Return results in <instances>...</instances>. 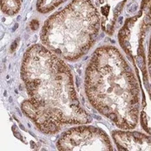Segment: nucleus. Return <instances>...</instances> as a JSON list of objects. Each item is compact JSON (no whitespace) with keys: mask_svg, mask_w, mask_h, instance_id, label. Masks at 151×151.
<instances>
[{"mask_svg":"<svg viewBox=\"0 0 151 151\" xmlns=\"http://www.w3.org/2000/svg\"><path fill=\"white\" fill-rule=\"evenodd\" d=\"M1 5L2 10L4 13L9 15H13L19 10L20 2L19 0H1Z\"/></svg>","mask_w":151,"mask_h":151,"instance_id":"nucleus-4","label":"nucleus"},{"mask_svg":"<svg viewBox=\"0 0 151 151\" xmlns=\"http://www.w3.org/2000/svg\"><path fill=\"white\" fill-rule=\"evenodd\" d=\"M30 25H31V28H32L33 29H36L38 28V26H39V23H38V21H36V20H33V21L31 22V24H30Z\"/></svg>","mask_w":151,"mask_h":151,"instance_id":"nucleus-6","label":"nucleus"},{"mask_svg":"<svg viewBox=\"0 0 151 151\" xmlns=\"http://www.w3.org/2000/svg\"><path fill=\"white\" fill-rule=\"evenodd\" d=\"M73 20L69 7L65 9L70 21H66L62 11L50 18L65 25L64 32L45 38L42 42L51 50L68 60L79 59L94 44L99 30V18L89 0H73Z\"/></svg>","mask_w":151,"mask_h":151,"instance_id":"nucleus-2","label":"nucleus"},{"mask_svg":"<svg viewBox=\"0 0 151 151\" xmlns=\"http://www.w3.org/2000/svg\"><path fill=\"white\" fill-rule=\"evenodd\" d=\"M65 0H39L37 3V8L40 12L46 13L53 9L55 7L58 6Z\"/></svg>","mask_w":151,"mask_h":151,"instance_id":"nucleus-5","label":"nucleus"},{"mask_svg":"<svg viewBox=\"0 0 151 151\" xmlns=\"http://www.w3.org/2000/svg\"><path fill=\"white\" fill-rule=\"evenodd\" d=\"M59 150H112L108 136L95 127L81 126L65 132L56 144Z\"/></svg>","mask_w":151,"mask_h":151,"instance_id":"nucleus-3","label":"nucleus"},{"mask_svg":"<svg viewBox=\"0 0 151 151\" xmlns=\"http://www.w3.org/2000/svg\"><path fill=\"white\" fill-rule=\"evenodd\" d=\"M21 76L29 96L22 111L40 132L55 134L67 124L92 122L79 103L69 66L55 52L40 45L29 47Z\"/></svg>","mask_w":151,"mask_h":151,"instance_id":"nucleus-1","label":"nucleus"}]
</instances>
